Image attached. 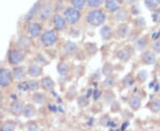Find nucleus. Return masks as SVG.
Listing matches in <instances>:
<instances>
[{
	"label": "nucleus",
	"instance_id": "obj_1",
	"mask_svg": "<svg viewBox=\"0 0 160 131\" xmlns=\"http://www.w3.org/2000/svg\"><path fill=\"white\" fill-rule=\"evenodd\" d=\"M105 21V14L101 10H93L87 16V21L92 26H100Z\"/></svg>",
	"mask_w": 160,
	"mask_h": 131
},
{
	"label": "nucleus",
	"instance_id": "obj_2",
	"mask_svg": "<svg viewBox=\"0 0 160 131\" xmlns=\"http://www.w3.org/2000/svg\"><path fill=\"white\" fill-rule=\"evenodd\" d=\"M64 16H65L66 21L69 24H74L79 20L80 12L78 10L73 9V8H69L64 12Z\"/></svg>",
	"mask_w": 160,
	"mask_h": 131
},
{
	"label": "nucleus",
	"instance_id": "obj_3",
	"mask_svg": "<svg viewBox=\"0 0 160 131\" xmlns=\"http://www.w3.org/2000/svg\"><path fill=\"white\" fill-rule=\"evenodd\" d=\"M57 40V36L55 33L52 30H48L46 31L45 34L42 35V44L45 46H51Z\"/></svg>",
	"mask_w": 160,
	"mask_h": 131
},
{
	"label": "nucleus",
	"instance_id": "obj_4",
	"mask_svg": "<svg viewBox=\"0 0 160 131\" xmlns=\"http://www.w3.org/2000/svg\"><path fill=\"white\" fill-rule=\"evenodd\" d=\"M12 73L7 68H0V86L6 87L11 82Z\"/></svg>",
	"mask_w": 160,
	"mask_h": 131
},
{
	"label": "nucleus",
	"instance_id": "obj_5",
	"mask_svg": "<svg viewBox=\"0 0 160 131\" xmlns=\"http://www.w3.org/2000/svg\"><path fill=\"white\" fill-rule=\"evenodd\" d=\"M52 13V7L50 5H46L40 9L37 16L41 21H46L51 17Z\"/></svg>",
	"mask_w": 160,
	"mask_h": 131
},
{
	"label": "nucleus",
	"instance_id": "obj_6",
	"mask_svg": "<svg viewBox=\"0 0 160 131\" xmlns=\"http://www.w3.org/2000/svg\"><path fill=\"white\" fill-rule=\"evenodd\" d=\"M24 59V54L22 51H11L9 53V61L12 65H18L23 61Z\"/></svg>",
	"mask_w": 160,
	"mask_h": 131
},
{
	"label": "nucleus",
	"instance_id": "obj_7",
	"mask_svg": "<svg viewBox=\"0 0 160 131\" xmlns=\"http://www.w3.org/2000/svg\"><path fill=\"white\" fill-rule=\"evenodd\" d=\"M121 7L119 0H106V8L110 12L118 11Z\"/></svg>",
	"mask_w": 160,
	"mask_h": 131
},
{
	"label": "nucleus",
	"instance_id": "obj_8",
	"mask_svg": "<svg viewBox=\"0 0 160 131\" xmlns=\"http://www.w3.org/2000/svg\"><path fill=\"white\" fill-rule=\"evenodd\" d=\"M29 32L32 36H38L41 33V27L38 23H30L29 25Z\"/></svg>",
	"mask_w": 160,
	"mask_h": 131
},
{
	"label": "nucleus",
	"instance_id": "obj_9",
	"mask_svg": "<svg viewBox=\"0 0 160 131\" xmlns=\"http://www.w3.org/2000/svg\"><path fill=\"white\" fill-rule=\"evenodd\" d=\"M22 104L20 102L15 101V102H13L11 105L12 114L16 115V116H19V115H21V114H22Z\"/></svg>",
	"mask_w": 160,
	"mask_h": 131
},
{
	"label": "nucleus",
	"instance_id": "obj_10",
	"mask_svg": "<svg viewBox=\"0 0 160 131\" xmlns=\"http://www.w3.org/2000/svg\"><path fill=\"white\" fill-rule=\"evenodd\" d=\"M54 27L57 30H62L65 28V21L61 15H56L53 20Z\"/></svg>",
	"mask_w": 160,
	"mask_h": 131
},
{
	"label": "nucleus",
	"instance_id": "obj_11",
	"mask_svg": "<svg viewBox=\"0 0 160 131\" xmlns=\"http://www.w3.org/2000/svg\"><path fill=\"white\" fill-rule=\"evenodd\" d=\"M42 73V69L38 66H36V65H32L29 67V70H28V74L32 77H37V76H39L40 74Z\"/></svg>",
	"mask_w": 160,
	"mask_h": 131
},
{
	"label": "nucleus",
	"instance_id": "obj_12",
	"mask_svg": "<svg viewBox=\"0 0 160 131\" xmlns=\"http://www.w3.org/2000/svg\"><path fill=\"white\" fill-rule=\"evenodd\" d=\"M42 86L46 91H52L54 88V82L50 78H45L42 81Z\"/></svg>",
	"mask_w": 160,
	"mask_h": 131
},
{
	"label": "nucleus",
	"instance_id": "obj_13",
	"mask_svg": "<svg viewBox=\"0 0 160 131\" xmlns=\"http://www.w3.org/2000/svg\"><path fill=\"white\" fill-rule=\"evenodd\" d=\"M22 114H24V116L25 117H27V118H31V117H33L35 114V108L32 106V105H26L22 110Z\"/></svg>",
	"mask_w": 160,
	"mask_h": 131
},
{
	"label": "nucleus",
	"instance_id": "obj_14",
	"mask_svg": "<svg viewBox=\"0 0 160 131\" xmlns=\"http://www.w3.org/2000/svg\"><path fill=\"white\" fill-rule=\"evenodd\" d=\"M155 60H156V57H155L154 53H152L150 51H147L143 55V61L146 64H153Z\"/></svg>",
	"mask_w": 160,
	"mask_h": 131
},
{
	"label": "nucleus",
	"instance_id": "obj_15",
	"mask_svg": "<svg viewBox=\"0 0 160 131\" xmlns=\"http://www.w3.org/2000/svg\"><path fill=\"white\" fill-rule=\"evenodd\" d=\"M129 105H130L132 109L137 110L140 107V105H141V99L137 97H132L130 99V101H129Z\"/></svg>",
	"mask_w": 160,
	"mask_h": 131
},
{
	"label": "nucleus",
	"instance_id": "obj_16",
	"mask_svg": "<svg viewBox=\"0 0 160 131\" xmlns=\"http://www.w3.org/2000/svg\"><path fill=\"white\" fill-rule=\"evenodd\" d=\"M33 100L38 105H42L46 102V96L42 93H36L33 96Z\"/></svg>",
	"mask_w": 160,
	"mask_h": 131
},
{
	"label": "nucleus",
	"instance_id": "obj_17",
	"mask_svg": "<svg viewBox=\"0 0 160 131\" xmlns=\"http://www.w3.org/2000/svg\"><path fill=\"white\" fill-rule=\"evenodd\" d=\"M118 56L119 58L121 60H126L128 59L129 57L131 56V53H130V51L127 50V49H124V50H121V51L118 52Z\"/></svg>",
	"mask_w": 160,
	"mask_h": 131
},
{
	"label": "nucleus",
	"instance_id": "obj_18",
	"mask_svg": "<svg viewBox=\"0 0 160 131\" xmlns=\"http://www.w3.org/2000/svg\"><path fill=\"white\" fill-rule=\"evenodd\" d=\"M57 69L58 72L60 73V74H62V75L67 74H68V72H69V67H68V65L65 64V63H60V64L58 65Z\"/></svg>",
	"mask_w": 160,
	"mask_h": 131
},
{
	"label": "nucleus",
	"instance_id": "obj_19",
	"mask_svg": "<svg viewBox=\"0 0 160 131\" xmlns=\"http://www.w3.org/2000/svg\"><path fill=\"white\" fill-rule=\"evenodd\" d=\"M12 75H13V77H14L16 80L22 79V77L23 75L22 68H21V67L15 68L13 69V71H12Z\"/></svg>",
	"mask_w": 160,
	"mask_h": 131
},
{
	"label": "nucleus",
	"instance_id": "obj_20",
	"mask_svg": "<svg viewBox=\"0 0 160 131\" xmlns=\"http://www.w3.org/2000/svg\"><path fill=\"white\" fill-rule=\"evenodd\" d=\"M101 35L104 39H109L111 36V29L109 27H103L101 30Z\"/></svg>",
	"mask_w": 160,
	"mask_h": 131
},
{
	"label": "nucleus",
	"instance_id": "obj_21",
	"mask_svg": "<svg viewBox=\"0 0 160 131\" xmlns=\"http://www.w3.org/2000/svg\"><path fill=\"white\" fill-rule=\"evenodd\" d=\"M150 109L151 111H153L154 113H157L160 110V100L158 99H155L150 104Z\"/></svg>",
	"mask_w": 160,
	"mask_h": 131
},
{
	"label": "nucleus",
	"instance_id": "obj_22",
	"mask_svg": "<svg viewBox=\"0 0 160 131\" xmlns=\"http://www.w3.org/2000/svg\"><path fill=\"white\" fill-rule=\"evenodd\" d=\"M26 88L29 91H36L38 89V84L36 81H29L26 83Z\"/></svg>",
	"mask_w": 160,
	"mask_h": 131
},
{
	"label": "nucleus",
	"instance_id": "obj_23",
	"mask_svg": "<svg viewBox=\"0 0 160 131\" xmlns=\"http://www.w3.org/2000/svg\"><path fill=\"white\" fill-rule=\"evenodd\" d=\"M65 50H66V51H67L68 53L72 54V53H74L75 51H77V46H76V44H73V43H68L66 47H65Z\"/></svg>",
	"mask_w": 160,
	"mask_h": 131
},
{
	"label": "nucleus",
	"instance_id": "obj_24",
	"mask_svg": "<svg viewBox=\"0 0 160 131\" xmlns=\"http://www.w3.org/2000/svg\"><path fill=\"white\" fill-rule=\"evenodd\" d=\"M85 0H72V6L77 9H82L85 6Z\"/></svg>",
	"mask_w": 160,
	"mask_h": 131
},
{
	"label": "nucleus",
	"instance_id": "obj_25",
	"mask_svg": "<svg viewBox=\"0 0 160 131\" xmlns=\"http://www.w3.org/2000/svg\"><path fill=\"white\" fill-rule=\"evenodd\" d=\"M102 3H103V0H87L88 6H91V7H97Z\"/></svg>",
	"mask_w": 160,
	"mask_h": 131
},
{
	"label": "nucleus",
	"instance_id": "obj_26",
	"mask_svg": "<svg viewBox=\"0 0 160 131\" xmlns=\"http://www.w3.org/2000/svg\"><path fill=\"white\" fill-rule=\"evenodd\" d=\"M145 5H146V6L149 8V10L156 9V7H157V4L155 3L154 1H152V0H145Z\"/></svg>",
	"mask_w": 160,
	"mask_h": 131
},
{
	"label": "nucleus",
	"instance_id": "obj_27",
	"mask_svg": "<svg viewBox=\"0 0 160 131\" xmlns=\"http://www.w3.org/2000/svg\"><path fill=\"white\" fill-rule=\"evenodd\" d=\"M2 129L6 131L13 130V129H14V124H12L11 122H6V123L3 125V127H2Z\"/></svg>",
	"mask_w": 160,
	"mask_h": 131
},
{
	"label": "nucleus",
	"instance_id": "obj_28",
	"mask_svg": "<svg viewBox=\"0 0 160 131\" xmlns=\"http://www.w3.org/2000/svg\"><path fill=\"white\" fill-rule=\"evenodd\" d=\"M145 46H146V41L144 40V39H140L136 43V48H138L139 50H142Z\"/></svg>",
	"mask_w": 160,
	"mask_h": 131
},
{
	"label": "nucleus",
	"instance_id": "obj_29",
	"mask_svg": "<svg viewBox=\"0 0 160 131\" xmlns=\"http://www.w3.org/2000/svg\"><path fill=\"white\" fill-rule=\"evenodd\" d=\"M112 71H113V69L112 68L110 67V66H108V65H106L105 67H104V68H103V74H110L112 73Z\"/></svg>",
	"mask_w": 160,
	"mask_h": 131
},
{
	"label": "nucleus",
	"instance_id": "obj_30",
	"mask_svg": "<svg viewBox=\"0 0 160 131\" xmlns=\"http://www.w3.org/2000/svg\"><path fill=\"white\" fill-rule=\"evenodd\" d=\"M153 20H154V21H156V22L160 21V9L157 10L154 12V14H153Z\"/></svg>",
	"mask_w": 160,
	"mask_h": 131
},
{
	"label": "nucleus",
	"instance_id": "obj_31",
	"mask_svg": "<svg viewBox=\"0 0 160 131\" xmlns=\"http://www.w3.org/2000/svg\"><path fill=\"white\" fill-rule=\"evenodd\" d=\"M117 17H118V20H119V21H125L126 19V12L125 11H121L118 14V16Z\"/></svg>",
	"mask_w": 160,
	"mask_h": 131
},
{
	"label": "nucleus",
	"instance_id": "obj_32",
	"mask_svg": "<svg viewBox=\"0 0 160 131\" xmlns=\"http://www.w3.org/2000/svg\"><path fill=\"white\" fill-rule=\"evenodd\" d=\"M154 50L157 52H160V40H158L154 44Z\"/></svg>",
	"mask_w": 160,
	"mask_h": 131
},
{
	"label": "nucleus",
	"instance_id": "obj_33",
	"mask_svg": "<svg viewBox=\"0 0 160 131\" xmlns=\"http://www.w3.org/2000/svg\"><path fill=\"white\" fill-rule=\"evenodd\" d=\"M127 3H129V4H132V3H135V2H137L139 0H126Z\"/></svg>",
	"mask_w": 160,
	"mask_h": 131
},
{
	"label": "nucleus",
	"instance_id": "obj_34",
	"mask_svg": "<svg viewBox=\"0 0 160 131\" xmlns=\"http://www.w3.org/2000/svg\"><path fill=\"white\" fill-rule=\"evenodd\" d=\"M2 99H3V96H2V93L0 92V103L2 101Z\"/></svg>",
	"mask_w": 160,
	"mask_h": 131
},
{
	"label": "nucleus",
	"instance_id": "obj_35",
	"mask_svg": "<svg viewBox=\"0 0 160 131\" xmlns=\"http://www.w3.org/2000/svg\"><path fill=\"white\" fill-rule=\"evenodd\" d=\"M155 1H156V3H157V4L160 5V0H155Z\"/></svg>",
	"mask_w": 160,
	"mask_h": 131
}]
</instances>
